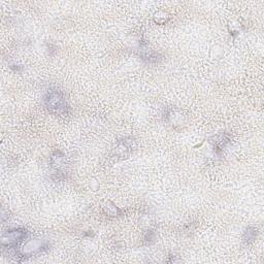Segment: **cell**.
Returning <instances> with one entry per match:
<instances>
[{"label": "cell", "instance_id": "1", "mask_svg": "<svg viewBox=\"0 0 264 264\" xmlns=\"http://www.w3.org/2000/svg\"><path fill=\"white\" fill-rule=\"evenodd\" d=\"M44 103L49 111L57 115H67L68 113L69 106L66 99L58 89H50L48 91L44 98Z\"/></svg>", "mask_w": 264, "mask_h": 264}, {"label": "cell", "instance_id": "2", "mask_svg": "<svg viewBox=\"0 0 264 264\" xmlns=\"http://www.w3.org/2000/svg\"><path fill=\"white\" fill-rule=\"evenodd\" d=\"M27 232L24 229H14L6 232L1 238V243L5 247H14L21 243L26 238Z\"/></svg>", "mask_w": 264, "mask_h": 264}, {"label": "cell", "instance_id": "3", "mask_svg": "<svg viewBox=\"0 0 264 264\" xmlns=\"http://www.w3.org/2000/svg\"><path fill=\"white\" fill-rule=\"evenodd\" d=\"M44 249H48V245L45 243H43L40 240H31L24 245L22 253L23 255L31 256L43 251Z\"/></svg>", "mask_w": 264, "mask_h": 264}, {"label": "cell", "instance_id": "4", "mask_svg": "<svg viewBox=\"0 0 264 264\" xmlns=\"http://www.w3.org/2000/svg\"><path fill=\"white\" fill-rule=\"evenodd\" d=\"M257 230L255 228H248L247 231H246V234H245V237H244V240L245 241H248V242H250V241H253L255 238H256V232Z\"/></svg>", "mask_w": 264, "mask_h": 264}]
</instances>
